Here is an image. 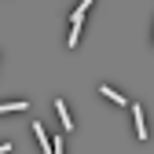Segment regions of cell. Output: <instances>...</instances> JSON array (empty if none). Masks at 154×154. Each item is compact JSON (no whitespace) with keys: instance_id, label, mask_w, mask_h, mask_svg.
Instances as JSON below:
<instances>
[{"instance_id":"cell-1","label":"cell","mask_w":154,"mask_h":154,"mask_svg":"<svg viewBox=\"0 0 154 154\" xmlns=\"http://www.w3.org/2000/svg\"><path fill=\"white\" fill-rule=\"evenodd\" d=\"M132 118H136V140H147V121H143V106L132 103Z\"/></svg>"},{"instance_id":"cell-2","label":"cell","mask_w":154,"mask_h":154,"mask_svg":"<svg viewBox=\"0 0 154 154\" xmlns=\"http://www.w3.org/2000/svg\"><path fill=\"white\" fill-rule=\"evenodd\" d=\"M33 136H37V147H41L44 154L51 150V140H48V132H44V125H41V121H33Z\"/></svg>"},{"instance_id":"cell-3","label":"cell","mask_w":154,"mask_h":154,"mask_svg":"<svg viewBox=\"0 0 154 154\" xmlns=\"http://www.w3.org/2000/svg\"><path fill=\"white\" fill-rule=\"evenodd\" d=\"M55 110H59V121H63V128H73V118H70V106H66V99H55Z\"/></svg>"},{"instance_id":"cell-4","label":"cell","mask_w":154,"mask_h":154,"mask_svg":"<svg viewBox=\"0 0 154 154\" xmlns=\"http://www.w3.org/2000/svg\"><path fill=\"white\" fill-rule=\"evenodd\" d=\"M29 103L26 99H11V103H0V114H22Z\"/></svg>"},{"instance_id":"cell-5","label":"cell","mask_w":154,"mask_h":154,"mask_svg":"<svg viewBox=\"0 0 154 154\" xmlns=\"http://www.w3.org/2000/svg\"><path fill=\"white\" fill-rule=\"evenodd\" d=\"M99 95H103V99H110V103H118V106H128V103H125V95H121V92H114V88H106V85L99 88Z\"/></svg>"},{"instance_id":"cell-6","label":"cell","mask_w":154,"mask_h":154,"mask_svg":"<svg viewBox=\"0 0 154 154\" xmlns=\"http://www.w3.org/2000/svg\"><path fill=\"white\" fill-rule=\"evenodd\" d=\"M92 4H95V0H81V4H77V11H81V15H85V11H88Z\"/></svg>"},{"instance_id":"cell-7","label":"cell","mask_w":154,"mask_h":154,"mask_svg":"<svg viewBox=\"0 0 154 154\" xmlns=\"http://www.w3.org/2000/svg\"><path fill=\"white\" fill-rule=\"evenodd\" d=\"M0 154H11V143H0Z\"/></svg>"}]
</instances>
